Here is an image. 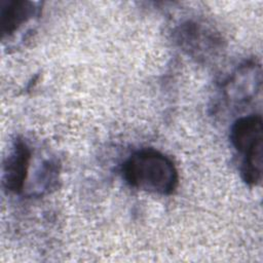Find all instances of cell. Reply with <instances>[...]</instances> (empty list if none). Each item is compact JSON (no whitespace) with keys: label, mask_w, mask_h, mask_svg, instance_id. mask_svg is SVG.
<instances>
[{"label":"cell","mask_w":263,"mask_h":263,"mask_svg":"<svg viewBox=\"0 0 263 263\" xmlns=\"http://www.w3.org/2000/svg\"><path fill=\"white\" fill-rule=\"evenodd\" d=\"M173 35L177 45L197 63H209L224 49L222 35L202 21H184L175 28Z\"/></svg>","instance_id":"277c9868"},{"label":"cell","mask_w":263,"mask_h":263,"mask_svg":"<svg viewBox=\"0 0 263 263\" xmlns=\"http://www.w3.org/2000/svg\"><path fill=\"white\" fill-rule=\"evenodd\" d=\"M121 174L130 187L158 195H171L179 185V172L172 158L150 148L130 154L121 165Z\"/></svg>","instance_id":"6da1fadb"},{"label":"cell","mask_w":263,"mask_h":263,"mask_svg":"<svg viewBox=\"0 0 263 263\" xmlns=\"http://www.w3.org/2000/svg\"><path fill=\"white\" fill-rule=\"evenodd\" d=\"M40 3L28 0H7L1 2L0 24L2 37H11L24 26L40 15Z\"/></svg>","instance_id":"8992f818"},{"label":"cell","mask_w":263,"mask_h":263,"mask_svg":"<svg viewBox=\"0 0 263 263\" xmlns=\"http://www.w3.org/2000/svg\"><path fill=\"white\" fill-rule=\"evenodd\" d=\"M230 141L240 157L239 171L242 181L249 186H258L262 181L263 120L260 114L238 117L230 129Z\"/></svg>","instance_id":"7a4b0ae2"},{"label":"cell","mask_w":263,"mask_h":263,"mask_svg":"<svg viewBox=\"0 0 263 263\" xmlns=\"http://www.w3.org/2000/svg\"><path fill=\"white\" fill-rule=\"evenodd\" d=\"M261 86L260 64L256 61H246L222 81L214 107L222 111H239L261 92Z\"/></svg>","instance_id":"3957f363"},{"label":"cell","mask_w":263,"mask_h":263,"mask_svg":"<svg viewBox=\"0 0 263 263\" xmlns=\"http://www.w3.org/2000/svg\"><path fill=\"white\" fill-rule=\"evenodd\" d=\"M32 162V148L28 141L17 137L4 158L2 165V184L6 191L21 194L25 191Z\"/></svg>","instance_id":"5b68a950"}]
</instances>
